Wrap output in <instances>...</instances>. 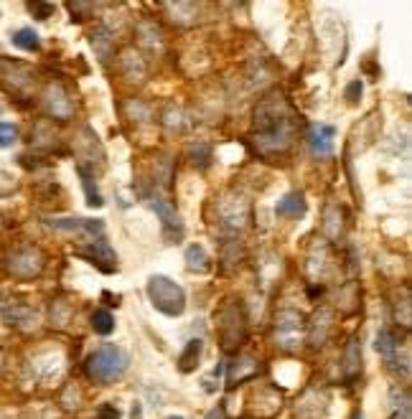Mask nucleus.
I'll list each match as a JSON object with an SVG mask.
<instances>
[{
  "mask_svg": "<svg viewBox=\"0 0 412 419\" xmlns=\"http://www.w3.org/2000/svg\"><path fill=\"white\" fill-rule=\"evenodd\" d=\"M76 254L85 257L87 262H92L94 267L102 269V272H118V254L112 251V247L107 244V239H102V236L92 239L89 247L79 249Z\"/></svg>",
  "mask_w": 412,
  "mask_h": 419,
  "instance_id": "6",
  "label": "nucleus"
},
{
  "mask_svg": "<svg viewBox=\"0 0 412 419\" xmlns=\"http://www.w3.org/2000/svg\"><path fill=\"white\" fill-rule=\"evenodd\" d=\"M130 419H143V404L135 402L133 409H130Z\"/></svg>",
  "mask_w": 412,
  "mask_h": 419,
  "instance_id": "29",
  "label": "nucleus"
},
{
  "mask_svg": "<svg viewBox=\"0 0 412 419\" xmlns=\"http://www.w3.org/2000/svg\"><path fill=\"white\" fill-rule=\"evenodd\" d=\"M16 140H18V127L13 122H0V150L13 148Z\"/></svg>",
  "mask_w": 412,
  "mask_h": 419,
  "instance_id": "23",
  "label": "nucleus"
},
{
  "mask_svg": "<svg viewBox=\"0 0 412 419\" xmlns=\"http://www.w3.org/2000/svg\"><path fill=\"white\" fill-rule=\"evenodd\" d=\"M389 404H392V419H412V407H410V392L395 386L389 392Z\"/></svg>",
  "mask_w": 412,
  "mask_h": 419,
  "instance_id": "17",
  "label": "nucleus"
},
{
  "mask_svg": "<svg viewBox=\"0 0 412 419\" xmlns=\"http://www.w3.org/2000/svg\"><path fill=\"white\" fill-rule=\"evenodd\" d=\"M8 269L13 277L21 280H31V277L41 275L43 269V254L39 247H18L16 251H10Z\"/></svg>",
  "mask_w": 412,
  "mask_h": 419,
  "instance_id": "4",
  "label": "nucleus"
},
{
  "mask_svg": "<svg viewBox=\"0 0 412 419\" xmlns=\"http://www.w3.org/2000/svg\"><path fill=\"white\" fill-rule=\"evenodd\" d=\"M16 191V178L8 173H0V196H8Z\"/></svg>",
  "mask_w": 412,
  "mask_h": 419,
  "instance_id": "28",
  "label": "nucleus"
},
{
  "mask_svg": "<svg viewBox=\"0 0 412 419\" xmlns=\"http://www.w3.org/2000/svg\"><path fill=\"white\" fill-rule=\"evenodd\" d=\"M94 419H122V417H120V409H118V407L107 402V404H102L100 409H97Z\"/></svg>",
  "mask_w": 412,
  "mask_h": 419,
  "instance_id": "27",
  "label": "nucleus"
},
{
  "mask_svg": "<svg viewBox=\"0 0 412 419\" xmlns=\"http://www.w3.org/2000/svg\"><path fill=\"white\" fill-rule=\"evenodd\" d=\"M374 348H377L387 361H392L397 356V351H400V338H397V333L392 328H382L377 333V343H374Z\"/></svg>",
  "mask_w": 412,
  "mask_h": 419,
  "instance_id": "18",
  "label": "nucleus"
},
{
  "mask_svg": "<svg viewBox=\"0 0 412 419\" xmlns=\"http://www.w3.org/2000/svg\"><path fill=\"white\" fill-rule=\"evenodd\" d=\"M28 10L34 13V18H39V21H46V18L54 16V3H28Z\"/></svg>",
  "mask_w": 412,
  "mask_h": 419,
  "instance_id": "25",
  "label": "nucleus"
},
{
  "mask_svg": "<svg viewBox=\"0 0 412 419\" xmlns=\"http://www.w3.org/2000/svg\"><path fill=\"white\" fill-rule=\"evenodd\" d=\"M127 366H130V356H127L125 348H120L115 343H105L87 359L85 371L92 381L107 386V384H115L127 371Z\"/></svg>",
  "mask_w": 412,
  "mask_h": 419,
  "instance_id": "2",
  "label": "nucleus"
},
{
  "mask_svg": "<svg viewBox=\"0 0 412 419\" xmlns=\"http://www.w3.org/2000/svg\"><path fill=\"white\" fill-rule=\"evenodd\" d=\"M43 104H46V112H49L54 120H69L72 117V112H74V104L69 100V94L61 89L59 84H54L46 89L43 94Z\"/></svg>",
  "mask_w": 412,
  "mask_h": 419,
  "instance_id": "10",
  "label": "nucleus"
},
{
  "mask_svg": "<svg viewBox=\"0 0 412 419\" xmlns=\"http://www.w3.org/2000/svg\"><path fill=\"white\" fill-rule=\"evenodd\" d=\"M92 330L97 335H109L115 330V318H112V313L105 310V308H97L92 313Z\"/></svg>",
  "mask_w": 412,
  "mask_h": 419,
  "instance_id": "21",
  "label": "nucleus"
},
{
  "mask_svg": "<svg viewBox=\"0 0 412 419\" xmlns=\"http://www.w3.org/2000/svg\"><path fill=\"white\" fill-rule=\"evenodd\" d=\"M148 300L158 313L169 315V318H178L186 310V293L184 287L176 285L171 277L166 275H153L145 285Z\"/></svg>",
  "mask_w": 412,
  "mask_h": 419,
  "instance_id": "3",
  "label": "nucleus"
},
{
  "mask_svg": "<svg viewBox=\"0 0 412 419\" xmlns=\"http://www.w3.org/2000/svg\"><path fill=\"white\" fill-rule=\"evenodd\" d=\"M191 158H194V166L206 168L211 163V145L196 143L194 148H191Z\"/></svg>",
  "mask_w": 412,
  "mask_h": 419,
  "instance_id": "24",
  "label": "nucleus"
},
{
  "mask_svg": "<svg viewBox=\"0 0 412 419\" xmlns=\"http://www.w3.org/2000/svg\"><path fill=\"white\" fill-rule=\"evenodd\" d=\"M257 363H260V361L250 359V356H239V359H235L232 369H229V386H237V384H242V381H247V378L257 376V371H260Z\"/></svg>",
  "mask_w": 412,
  "mask_h": 419,
  "instance_id": "13",
  "label": "nucleus"
},
{
  "mask_svg": "<svg viewBox=\"0 0 412 419\" xmlns=\"http://www.w3.org/2000/svg\"><path fill=\"white\" fill-rule=\"evenodd\" d=\"M148 203H151V209L160 216V224H163V236H166V239H171V242L181 239V236H184V224H181L178 214L173 211V206H171L166 199H160V196H148Z\"/></svg>",
  "mask_w": 412,
  "mask_h": 419,
  "instance_id": "8",
  "label": "nucleus"
},
{
  "mask_svg": "<svg viewBox=\"0 0 412 419\" xmlns=\"http://www.w3.org/2000/svg\"><path fill=\"white\" fill-rule=\"evenodd\" d=\"M79 178H82V188H85V193H87V203H89L92 209H100L105 201H102V193L97 191V183H94L92 173H89L87 168L79 166Z\"/></svg>",
  "mask_w": 412,
  "mask_h": 419,
  "instance_id": "20",
  "label": "nucleus"
},
{
  "mask_svg": "<svg viewBox=\"0 0 412 419\" xmlns=\"http://www.w3.org/2000/svg\"><path fill=\"white\" fill-rule=\"evenodd\" d=\"M0 320L6 326H25L34 320V310L25 305V302H16V300H8L0 305Z\"/></svg>",
  "mask_w": 412,
  "mask_h": 419,
  "instance_id": "11",
  "label": "nucleus"
},
{
  "mask_svg": "<svg viewBox=\"0 0 412 419\" xmlns=\"http://www.w3.org/2000/svg\"><path fill=\"white\" fill-rule=\"evenodd\" d=\"M362 92H364L362 79H356V82L349 84V87H346V100H349V104H356V102L362 100Z\"/></svg>",
  "mask_w": 412,
  "mask_h": 419,
  "instance_id": "26",
  "label": "nucleus"
},
{
  "mask_svg": "<svg viewBox=\"0 0 412 419\" xmlns=\"http://www.w3.org/2000/svg\"><path fill=\"white\" fill-rule=\"evenodd\" d=\"M166 419H184V417H166Z\"/></svg>",
  "mask_w": 412,
  "mask_h": 419,
  "instance_id": "31",
  "label": "nucleus"
},
{
  "mask_svg": "<svg viewBox=\"0 0 412 419\" xmlns=\"http://www.w3.org/2000/svg\"><path fill=\"white\" fill-rule=\"evenodd\" d=\"M295 117L285 97L272 92L254 112V145L262 155H283L293 145Z\"/></svg>",
  "mask_w": 412,
  "mask_h": 419,
  "instance_id": "1",
  "label": "nucleus"
},
{
  "mask_svg": "<svg viewBox=\"0 0 412 419\" xmlns=\"http://www.w3.org/2000/svg\"><path fill=\"white\" fill-rule=\"evenodd\" d=\"M10 43L21 51H39L41 49V38H39V34H36L34 28H18V31H13Z\"/></svg>",
  "mask_w": 412,
  "mask_h": 419,
  "instance_id": "19",
  "label": "nucleus"
},
{
  "mask_svg": "<svg viewBox=\"0 0 412 419\" xmlns=\"http://www.w3.org/2000/svg\"><path fill=\"white\" fill-rule=\"evenodd\" d=\"M334 137H336V127L323 125V122H313L308 127V148H311L313 158H331L334 152Z\"/></svg>",
  "mask_w": 412,
  "mask_h": 419,
  "instance_id": "9",
  "label": "nucleus"
},
{
  "mask_svg": "<svg viewBox=\"0 0 412 419\" xmlns=\"http://www.w3.org/2000/svg\"><path fill=\"white\" fill-rule=\"evenodd\" d=\"M362 371V346H359V338H351L346 343V351H344V376L346 381L359 376Z\"/></svg>",
  "mask_w": 412,
  "mask_h": 419,
  "instance_id": "14",
  "label": "nucleus"
},
{
  "mask_svg": "<svg viewBox=\"0 0 412 419\" xmlns=\"http://www.w3.org/2000/svg\"><path fill=\"white\" fill-rule=\"evenodd\" d=\"M202 351H204V343L199 338H191V341L186 343V348L181 351V356H178V369H181V374H191V371L199 366Z\"/></svg>",
  "mask_w": 412,
  "mask_h": 419,
  "instance_id": "15",
  "label": "nucleus"
},
{
  "mask_svg": "<svg viewBox=\"0 0 412 419\" xmlns=\"http://www.w3.org/2000/svg\"><path fill=\"white\" fill-rule=\"evenodd\" d=\"M46 227L54 229V231H61V234H87L89 242L94 236H102L105 231V224L97 221V218H46Z\"/></svg>",
  "mask_w": 412,
  "mask_h": 419,
  "instance_id": "7",
  "label": "nucleus"
},
{
  "mask_svg": "<svg viewBox=\"0 0 412 419\" xmlns=\"http://www.w3.org/2000/svg\"><path fill=\"white\" fill-rule=\"evenodd\" d=\"M305 209H308L305 196L301 191H293V193H285V196L280 199L278 206H275V214H278V216H285V218H298V216H303Z\"/></svg>",
  "mask_w": 412,
  "mask_h": 419,
  "instance_id": "12",
  "label": "nucleus"
},
{
  "mask_svg": "<svg viewBox=\"0 0 412 419\" xmlns=\"http://www.w3.org/2000/svg\"><path fill=\"white\" fill-rule=\"evenodd\" d=\"M301 335H303V318H301V313L295 310L278 313V318H275V338H278V343L290 351V348L301 343Z\"/></svg>",
  "mask_w": 412,
  "mask_h": 419,
  "instance_id": "5",
  "label": "nucleus"
},
{
  "mask_svg": "<svg viewBox=\"0 0 412 419\" xmlns=\"http://www.w3.org/2000/svg\"><path fill=\"white\" fill-rule=\"evenodd\" d=\"M92 46L97 49L102 61L109 59V51H112V34H109L107 28H97L92 34Z\"/></svg>",
  "mask_w": 412,
  "mask_h": 419,
  "instance_id": "22",
  "label": "nucleus"
},
{
  "mask_svg": "<svg viewBox=\"0 0 412 419\" xmlns=\"http://www.w3.org/2000/svg\"><path fill=\"white\" fill-rule=\"evenodd\" d=\"M186 267L196 272V275H206L211 269V262H209V254L204 249L202 244H191L188 249H186Z\"/></svg>",
  "mask_w": 412,
  "mask_h": 419,
  "instance_id": "16",
  "label": "nucleus"
},
{
  "mask_svg": "<svg viewBox=\"0 0 412 419\" xmlns=\"http://www.w3.org/2000/svg\"><path fill=\"white\" fill-rule=\"evenodd\" d=\"M0 227H3V216H0Z\"/></svg>",
  "mask_w": 412,
  "mask_h": 419,
  "instance_id": "32",
  "label": "nucleus"
},
{
  "mask_svg": "<svg viewBox=\"0 0 412 419\" xmlns=\"http://www.w3.org/2000/svg\"><path fill=\"white\" fill-rule=\"evenodd\" d=\"M351 419H364V417H362V411H356V414H354Z\"/></svg>",
  "mask_w": 412,
  "mask_h": 419,
  "instance_id": "30",
  "label": "nucleus"
}]
</instances>
